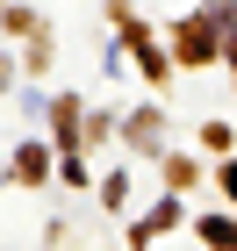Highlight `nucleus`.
I'll use <instances>...</instances> for the list:
<instances>
[{
	"mask_svg": "<svg viewBox=\"0 0 237 251\" xmlns=\"http://www.w3.org/2000/svg\"><path fill=\"white\" fill-rule=\"evenodd\" d=\"M230 194H237V165H230Z\"/></svg>",
	"mask_w": 237,
	"mask_h": 251,
	"instance_id": "obj_1",
	"label": "nucleus"
}]
</instances>
